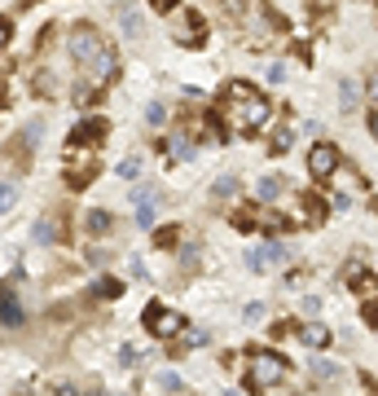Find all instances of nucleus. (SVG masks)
<instances>
[{"label":"nucleus","instance_id":"nucleus-33","mask_svg":"<svg viewBox=\"0 0 378 396\" xmlns=\"http://www.w3.org/2000/svg\"><path fill=\"white\" fill-rule=\"evenodd\" d=\"M154 243H159V247H172V243H176V229H163V233L154 238Z\"/></svg>","mask_w":378,"mask_h":396},{"label":"nucleus","instance_id":"nucleus-11","mask_svg":"<svg viewBox=\"0 0 378 396\" xmlns=\"http://www.w3.org/2000/svg\"><path fill=\"white\" fill-rule=\"evenodd\" d=\"M154 211H159V194L154 190H137V225L154 229Z\"/></svg>","mask_w":378,"mask_h":396},{"label":"nucleus","instance_id":"nucleus-29","mask_svg":"<svg viewBox=\"0 0 378 396\" xmlns=\"http://www.w3.org/2000/svg\"><path fill=\"white\" fill-rule=\"evenodd\" d=\"M137 172H141V158H123V163H119V176H128V181H132Z\"/></svg>","mask_w":378,"mask_h":396},{"label":"nucleus","instance_id":"nucleus-22","mask_svg":"<svg viewBox=\"0 0 378 396\" xmlns=\"http://www.w3.org/2000/svg\"><path fill=\"white\" fill-rule=\"evenodd\" d=\"M145 123H149V128H163V123H167V106H163V101H149V106H145Z\"/></svg>","mask_w":378,"mask_h":396},{"label":"nucleus","instance_id":"nucleus-2","mask_svg":"<svg viewBox=\"0 0 378 396\" xmlns=\"http://www.w3.org/2000/svg\"><path fill=\"white\" fill-rule=\"evenodd\" d=\"M70 58L80 62L84 71L97 75V84H106V79L119 75V58H115V49L106 44V36L97 31V26L88 22H75L70 26Z\"/></svg>","mask_w":378,"mask_h":396},{"label":"nucleus","instance_id":"nucleus-21","mask_svg":"<svg viewBox=\"0 0 378 396\" xmlns=\"http://www.w3.org/2000/svg\"><path fill=\"white\" fill-rule=\"evenodd\" d=\"M172 158H194V137L176 132V137H172Z\"/></svg>","mask_w":378,"mask_h":396},{"label":"nucleus","instance_id":"nucleus-18","mask_svg":"<svg viewBox=\"0 0 378 396\" xmlns=\"http://www.w3.org/2000/svg\"><path fill=\"white\" fill-rule=\"evenodd\" d=\"M97 97H102V84H97V79H80V84H75V101L80 106H88Z\"/></svg>","mask_w":378,"mask_h":396},{"label":"nucleus","instance_id":"nucleus-19","mask_svg":"<svg viewBox=\"0 0 378 396\" xmlns=\"http://www.w3.org/2000/svg\"><path fill=\"white\" fill-rule=\"evenodd\" d=\"M119 22H123V31H128V36H141V14L132 5H119Z\"/></svg>","mask_w":378,"mask_h":396},{"label":"nucleus","instance_id":"nucleus-28","mask_svg":"<svg viewBox=\"0 0 378 396\" xmlns=\"http://www.w3.org/2000/svg\"><path fill=\"white\" fill-rule=\"evenodd\" d=\"M159 387H163V392H181V379H176L172 370H163V375H159Z\"/></svg>","mask_w":378,"mask_h":396},{"label":"nucleus","instance_id":"nucleus-13","mask_svg":"<svg viewBox=\"0 0 378 396\" xmlns=\"http://www.w3.org/2000/svg\"><path fill=\"white\" fill-rule=\"evenodd\" d=\"M62 225H58V216H44L40 225H36V243H62Z\"/></svg>","mask_w":378,"mask_h":396},{"label":"nucleus","instance_id":"nucleus-30","mask_svg":"<svg viewBox=\"0 0 378 396\" xmlns=\"http://www.w3.org/2000/svg\"><path fill=\"white\" fill-rule=\"evenodd\" d=\"M207 343V330H194V335H185V348H203Z\"/></svg>","mask_w":378,"mask_h":396},{"label":"nucleus","instance_id":"nucleus-10","mask_svg":"<svg viewBox=\"0 0 378 396\" xmlns=\"http://www.w3.org/2000/svg\"><path fill=\"white\" fill-rule=\"evenodd\" d=\"M0 326H5V330L22 326V304H18V295H9L5 286H0Z\"/></svg>","mask_w":378,"mask_h":396},{"label":"nucleus","instance_id":"nucleus-38","mask_svg":"<svg viewBox=\"0 0 378 396\" xmlns=\"http://www.w3.org/2000/svg\"><path fill=\"white\" fill-rule=\"evenodd\" d=\"M154 5H159V9L167 14V9H176V0H154Z\"/></svg>","mask_w":378,"mask_h":396},{"label":"nucleus","instance_id":"nucleus-25","mask_svg":"<svg viewBox=\"0 0 378 396\" xmlns=\"http://www.w3.org/2000/svg\"><path fill=\"white\" fill-rule=\"evenodd\" d=\"M18 203V190H14V185H5V181H0V211H9Z\"/></svg>","mask_w":378,"mask_h":396},{"label":"nucleus","instance_id":"nucleus-26","mask_svg":"<svg viewBox=\"0 0 378 396\" xmlns=\"http://www.w3.org/2000/svg\"><path fill=\"white\" fill-rule=\"evenodd\" d=\"M220 5L229 9L233 18H246V14H251V0H220Z\"/></svg>","mask_w":378,"mask_h":396},{"label":"nucleus","instance_id":"nucleus-37","mask_svg":"<svg viewBox=\"0 0 378 396\" xmlns=\"http://www.w3.org/2000/svg\"><path fill=\"white\" fill-rule=\"evenodd\" d=\"M369 132H374V141H378V111L369 115Z\"/></svg>","mask_w":378,"mask_h":396},{"label":"nucleus","instance_id":"nucleus-7","mask_svg":"<svg viewBox=\"0 0 378 396\" xmlns=\"http://www.w3.org/2000/svg\"><path fill=\"white\" fill-rule=\"evenodd\" d=\"M282 260H286V251L277 247V243H264V247H256V251L246 255V264H251V269H256V273H268L273 264H282Z\"/></svg>","mask_w":378,"mask_h":396},{"label":"nucleus","instance_id":"nucleus-15","mask_svg":"<svg viewBox=\"0 0 378 396\" xmlns=\"http://www.w3.org/2000/svg\"><path fill=\"white\" fill-rule=\"evenodd\" d=\"M299 339H304L308 348H325V343H330V330L313 322V326H299Z\"/></svg>","mask_w":378,"mask_h":396},{"label":"nucleus","instance_id":"nucleus-23","mask_svg":"<svg viewBox=\"0 0 378 396\" xmlns=\"http://www.w3.org/2000/svg\"><path fill=\"white\" fill-rule=\"evenodd\" d=\"M343 278H347V286H357V290H361V295H365V290H369V273L361 269V264H352V269H347Z\"/></svg>","mask_w":378,"mask_h":396},{"label":"nucleus","instance_id":"nucleus-32","mask_svg":"<svg viewBox=\"0 0 378 396\" xmlns=\"http://www.w3.org/2000/svg\"><path fill=\"white\" fill-rule=\"evenodd\" d=\"M119 361H123V365L137 361V348H132V343H123V348H119Z\"/></svg>","mask_w":378,"mask_h":396},{"label":"nucleus","instance_id":"nucleus-9","mask_svg":"<svg viewBox=\"0 0 378 396\" xmlns=\"http://www.w3.org/2000/svg\"><path fill=\"white\" fill-rule=\"evenodd\" d=\"M84 233L88 238H110L115 233V216H110V211H102V207H93L88 216H84Z\"/></svg>","mask_w":378,"mask_h":396},{"label":"nucleus","instance_id":"nucleus-12","mask_svg":"<svg viewBox=\"0 0 378 396\" xmlns=\"http://www.w3.org/2000/svg\"><path fill=\"white\" fill-rule=\"evenodd\" d=\"M282 190H286L282 176H264V181L256 185V198H260V203H277V198H282Z\"/></svg>","mask_w":378,"mask_h":396},{"label":"nucleus","instance_id":"nucleus-17","mask_svg":"<svg viewBox=\"0 0 378 396\" xmlns=\"http://www.w3.org/2000/svg\"><path fill=\"white\" fill-rule=\"evenodd\" d=\"M290 141H295V128H290V123H282V128L273 132V141H268V150H273V154H286V150H290Z\"/></svg>","mask_w":378,"mask_h":396},{"label":"nucleus","instance_id":"nucleus-5","mask_svg":"<svg viewBox=\"0 0 378 396\" xmlns=\"http://www.w3.org/2000/svg\"><path fill=\"white\" fill-rule=\"evenodd\" d=\"M106 132H110V128H106V119H84V123H75V128H70V137H66V141H70V150H80V146H84V154H88V150H97V146L106 141Z\"/></svg>","mask_w":378,"mask_h":396},{"label":"nucleus","instance_id":"nucleus-6","mask_svg":"<svg viewBox=\"0 0 378 396\" xmlns=\"http://www.w3.org/2000/svg\"><path fill=\"white\" fill-rule=\"evenodd\" d=\"M339 163H343V158H339V150L335 146H313V154H308V172L317 176V181H330L335 172H339Z\"/></svg>","mask_w":378,"mask_h":396},{"label":"nucleus","instance_id":"nucleus-3","mask_svg":"<svg viewBox=\"0 0 378 396\" xmlns=\"http://www.w3.org/2000/svg\"><path fill=\"white\" fill-rule=\"evenodd\" d=\"M286 375H290V365H286L282 352H268V348L251 352V370H246V387H251V392H273V387H282Z\"/></svg>","mask_w":378,"mask_h":396},{"label":"nucleus","instance_id":"nucleus-1","mask_svg":"<svg viewBox=\"0 0 378 396\" xmlns=\"http://www.w3.org/2000/svg\"><path fill=\"white\" fill-rule=\"evenodd\" d=\"M224 115L233 119V132H242V137H256V132L268 128V115L273 106L260 88H251L246 79H233L229 88H224Z\"/></svg>","mask_w":378,"mask_h":396},{"label":"nucleus","instance_id":"nucleus-14","mask_svg":"<svg viewBox=\"0 0 378 396\" xmlns=\"http://www.w3.org/2000/svg\"><path fill=\"white\" fill-rule=\"evenodd\" d=\"M97 176V163L88 158V163H70V172H66V185H75V190H80V185H88Z\"/></svg>","mask_w":378,"mask_h":396},{"label":"nucleus","instance_id":"nucleus-4","mask_svg":"<svg viewBox=\"0 0 378 396\" xmlns=\"http://www.w3.org/2000/svg\"><path fill=\"white\" fill-rule=\"evenodd\" d=\"M145 326L154 330L159 339H172V335H181L185 330V317L181 313H172V308H163V304H145Z\"/></svg>","mask_w":378,"mask_h":396},{"label":"nucleus","instance_id":"nucleus-20","mask_svg":"<svg viewBox=\"0 0 378 396\" xmlns=\"http://www.w3.org/2000/svg\"><path fill=\"white\" fill-rule=\"evenodd\" d=\"M357 101H361V97H357V84H352V79H343V84H339V106L352 115V111H357Z\"/></svg>","mask_w":378,"mask_h":396},{"label":"nucleus","instance_id":"nucleus-16","mask_svg":"<svg viewBox=\"0 0 378 396\" xmlns=\"http://www.w3.org/2000/svg\"><path fill=\"white\" fill-rule=\"evenodd\" d=\"M93 295L97 300H115V295H123V286H119V278H97L93 282Z\"/></svg>","mask_w":378,"mask_h":396},{"label":"nucleus","instance_id":"nucleus-36","mask_svg":"<svg viewBox=\"0 0 378 396\" xmlns=\"http://www.w3.org/2000/svg\"><path fill=\"white\" fill-rule=\"evenodd\" d=\"M369 97H374V101H378V71H374V75H369Z\"/></svg>","mask_w":378,"mask_h":396},{"label":"nucleus","instance_id":"nucleus-35","mask_svg":"<svg viewBox=\"0 0 378 396\" xmlns=\"http://www.w3.org/2000/svg\"><path fill=\"white\" fill-rule=\"evenodd\" d=\"M5 44H9V22L0 18V49H5Z\"/></svg>","mask_w":378,"mask_h":396},{"label":"nucleus","instance_id":"nucleus-39","mask_svg":"<svg viewBox=\"0 0 378 396\" xmlns=\"http://www.w3.org/2000/svg\"><path fill=\"white\" fill-rule=\"evenodd\" d=\"M5 97H9V93H5V84H0V106H5Z\"/></svg>","mask_w":378,"mask_h":396},{"label":"nucleus","instance_id":"nucleus-31","mask_svg":"<svg viewBox=\"0 0 378 396\" xmlns=\"http://www.w3.org/2000/svg\"><path fill=\"white\" fill-rule=\"evenodd\" d=\"M365 322H369V326H378V295L365 304Z\"/></svg>","mask_w":378,"mask_h":396},{"label":"nucleus","instance_id":"nucleus-8","mask_svg":"<svg viewBox=\"0 0 378 396\" xmlns=\"http://www.w3.org/2000/svg\"><path fill=\"white\" fill-rule=\"evenodd\" d=\"M172 36H176V40H181V44H198V40H203V36H207V22H203V18H198V14L189 9V18H181V22H176V26H172Z\"/></svg>","mask_w":378,"mask_h":396},{"label":"nucleus","instance_id":"nucleus-27","mask_svg":"<svg viewBox=\"0 0 378 396\" xmlns=\"http://www.w3.org/2000/svg\"><path fill=\"white\" fill-rule=\"evenodd\" d=\"M317 379H321V383H335V379H339V370H335L330 361H317Z\"/></svg>","mask_w":378,"mask_h":396},{"label":"nucleus","instance_id":"nucleus-24","mask_svg":"<svg viewBox=\"0 0 378 396\" xmlns=\"http://www.w3.org/2000/svg\"><path fill=\"white\" fill-rule=\"evenodd\" d=\"M233 194H238V181L233 176H220L216 181V198H233Z\"/></svg>","mask_w":378,"mask_h":396},{"label":"nucleus","instance_id":"nucleus-34","mask_svg":"<svg viewBox=\"0 0 378 396\" xmlns=\"http://www.w3.org/2000/svg\"><path fill=\"white\" fill-rule=\"evenodd\" d=\"M53 396H80V392H75L70 383H53Z\"/></svg>","mask_w":378,"mask_h":396}]
</instances>
